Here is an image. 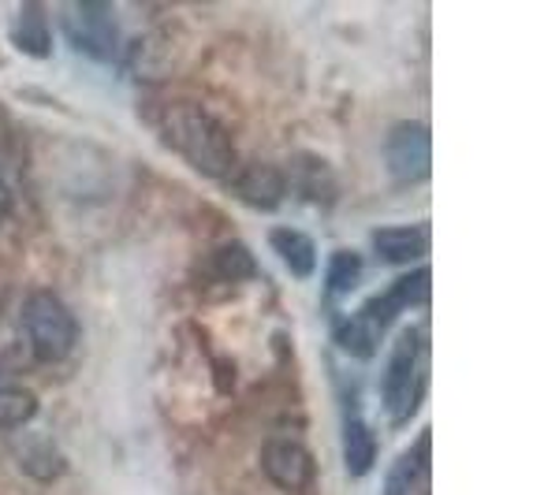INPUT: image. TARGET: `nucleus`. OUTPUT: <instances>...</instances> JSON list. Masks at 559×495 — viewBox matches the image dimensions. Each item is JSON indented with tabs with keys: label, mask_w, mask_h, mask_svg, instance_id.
Wrapping results in <instances>:
<instances>
[{
	"label": "nucleus",
	"mask_w": 559,
	"mask_h": 495,
	"mask_svg": "<svg viewBox=\"0 0 559 495\" xmlns=\"http://www.w3.org/2000/svg\"><path fill=\"white\" fill-rule=\"evenodd\" d=\"M160 134L187 165H194L210 179H228L236 168V149L221 123L205 108L191 101H173L160 108Z\"/></svg>",
	"instance_id": "1"
},
{
	"label": "nucleus",
	"mask_w": 559,
	"mask_h": 495,
	"mask_svg": "<svg viewBox=\"0 0 559 495\" xmlns=\"http://www.w3.org/2000/svg\"><path fill=\"white\" fill-rule=\"evenodd\" d=\"M23 336L41 362H60L79 343V321L52 291H34L23 305Z\"/></svg>",
	"instance_id": "2"
},
{
	"label": "nucleus",
	"mask_w": 559,
	"mask_h": 495,
	"mask_svg": "<svg viewBox=\"0 0 559 495\" xmlns=\"http://www.w3.org/2000/svg\"><path fill=\"white\" fill-rule=\"evenodd\" d=\"M418 350H421L418 328H403V336L395 339L388 373H384V410H388V418H392V425H407L421 402Z\"/></svg>",
	"instance_id": "3"
},
{
	"label": "nucleus",
	"mask_w": 559,
	"mask_h": 495,
	"mask_svg": "<svg viewBox=\"0 0 559 495\" xmlns=\"http://www.w3.org/2000/svg\"><path fill=\"white\" fill-rule=\"evenodd\" d=\"M68 41L75 45L90 60H112L120 31H116V15L108 4H71L64 8Z\"/></svg>",
	"instance_id": "4"
},
{
	"label": "nucleus",
	"mask_w": 559,
	"mask_h": 495,
	"mask_svg": "<svg viewBox=\"0 0 559 495\" xmlns=\"http://www.w3.org/2000/svg\"><path fill=\"white\" fill-rule=\"evenodd\" d=\"M388 172L400 183H421L429 179V131L418 123H400L384 142Z\"/></svg>",
	"instance_id": "5"
},
{
	"label": "nucleus",
	"mask_w": 559,
	"mask_h": 495,
	"mask_svg": "<svg viewBox=\"0 0 559 495\" xmlns=\"http://www.w3.org/2000/svg\"><path fill=\"white\" fill-rule=\"evenodd\" d=\"M261 470L284 492H302L313 481V458L292 439H269L261 447Z\"/></svg>",
	"instance_id": "6"
},
{
	"label": "nucleus",
	"mask_w": 559,
	"mask_h": 495,
	"mask_svg": "<svg viewBox=\"0 0 559 495\" xmlns=\"http://www.w3.org/2000/svg\"><path fill=\"white\" fill-rule=\"evenodd\" d=\"M236 194L250 205V209L273 213L276 205L284 202V194H287V179L273 165H250L247 172L239 176Z\"/></svg>",
	"instance_id": "7"
},
{
	"label": "nucleus",
	"mask_w": 559,
	"mask_h": 495,
	"mask_svg": "<svg viewBox=\"0 0 559 495\" xmlns=\"http://www.w3.org/2000/svg\"><path fill=\"white\" fill-rule=\"evenodd\" d=\"M373 250L388 265H414L418 257H426L429 236L426 228H377Z\"/></svg>",
	"instance_id": "8"
},
{
	"label": "nucleus",
	"mask_w": 559,
	"mask_h": 495,
	"mask_svg": "<svg viewBox=\"0 0 559 495\" xmlns=\"http://www.w3.org/2000/svg\"><path fill=\"white\" fill-rule=\"evenodd\" d=\"M269 242H273V250L284 257V265L292 268L295 280H310V276L318 273V246H313L310 236H302V231H295V228H276L273 236H269Z\"/></svg>",
	"instance_id": "9"
},
{
	"label": "nucleus",
	"mask_w": 559,
	"mask_h": 495,
	"mask_svg": "<svg viewBox=\"0 0 559 495\" xmlns=\"http://www.w3.org/2000/svg\"><path fill=\"white\" fill-rule=\"evenodd\" d=\"M426 473H429V428L421 432L411 451L392 466V473H388V481H384V495H411Z\"/></svg>",
	"instance_id": "10"
},
{
	"label": "nucleus",
	"mask_w": 559,
	"mask_h": 495,
	"mask_svg": "<svg viewBox=\"0 0 559 495\" xmlns=\"http://www.w3.org/2000/svg\"><path fill=\"white\" fill-rule=\"evenodd\" d=\"M12 41H15V49H23L26 57H38V60H45L52 52V31H49V20H45V12L38 4L20 8Z\"/></svg>",
	"instance_id": "11"
},
{
	"label": "nucleus",
	"mask_w": 559,
	"mask_h": 495,
	"mask_svg": "<svg viewBox=\"0 0 559 495\" xmlns=\"http://www.w3.org/2000/svg\"><path fill=\"white\" fill-rule=\"evenodd\" d=\"M344 462L350 476H366L377 462V436L355 413L344 421Z\"/></svg>",
	"instance_id": "12"
},
{
	"label": "nucleus",
	"mask_w": 559,
	"mask_h": 495,
	"mask_svg": "<svg viewBox=\"0 0 559 495\" xmlns=\"http://www.w3.org/2000/svg\"><path fill=\"white\" fill-rule=\"evenodd\" d=\"M15 455H20V462L26 466V473H31V476H41V481H52V476L64 470V462H60L57 447H52L49 439L26 436V439H20Z\"/></svg>",
	"instance_id": "13"
},
{
	"label": "nucleus",
	"mask_w": 559,
	"mask_h": 495,
	"mask_svg": "<svg viewBox=\"0 0 559 495\" xmlns=\"http://www.w3.org/2000/svg\"><path fill=\"white\" fill-rule=\"evenodd\" d=\"M332 339H336L344 350H350V354H358V358H373L377 343H381V339H377L373 331H369L366 324L355 317V313H350V317L332 321Z\"/></svg>",
	"instance_id": "14"
},
{
	"label": "nucleus",
	"mask_w": 559,
	"mask_h": 495,
	"mask_svg": "<svg viewBox=\"0 0 559 495\" xmlns=\"http://www.w3.org/2000/svg\"><path fill=\"white\" fill-rule=\"evenodd\" d=\"M362 283V257L355 250H336L329 261V294H350Z\"/></svg>",
	"instance_id": "15"
},
{
	"label": "nucleus",
	"mask_w": 559,
	"mask_h": 495,
	"mask_svg": "<svg viewBox=\"0 0 559 495\" xmlns=\"http://www.w3.org/2000/svg\"><path fill=\"white\" fill-rule=\"evenodd\" d=\"M38 413V399L23 388H0V432L20 428Z\"/></svg>",
	"instance_id": "16"
},
{
	"label": "nucleus",
	"mask_w": 559,
	"mask_h": 495,
	"mask_svg": "<svg viewBox=\"0 0 559 495\" xmlns=\"http://www.w3.org/2000/svg\"><path fill=\"white\" fill-rule=\"evenodd\" d=\"M254 257L247 254V250H239V246H231V250H224L221 257H216V273L221 276H231V280H250L254 276Z\"/></svg>",
	"instance_id": "17"
},
{
	"label": "nucleus",
	"mask_w": 559,
	"mask_h": 495,
	"mask_svg": "<svg viewBox=\"0 0 559 495\" xmlns=\"http://www.w3.org/2000/svg\"><path fill=\"white\" fill-rule=\"evenodd\" d=\"M8 205H12V194H8V183L0 179V216L8 213Z\"/></svg>",
	"instance_id": "18"
}]
</instances>
